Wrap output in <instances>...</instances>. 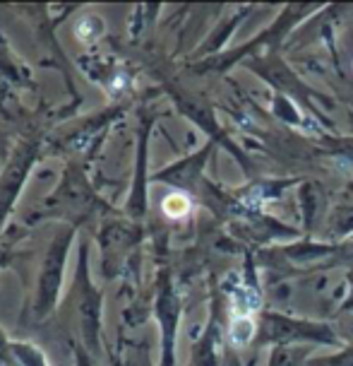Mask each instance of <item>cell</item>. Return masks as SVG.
<instances>
[{"instance_id":"1","label":"cell","mask_w":353,"mask_h":366,"mask_svg":"<svg viewBox=\"0 0 353 366\" xmlns=\"http://www.w3.org/2000/svg\"><path fill=\"white\" fill-rule=\"evenodd\" d=\"M188 210H190V200L183 193H171L163 200V212H166L168 217H183V214H188Z\"/></svg>"},{"instance_id":"2","label":"cell","mask_w":353,"mask_h":366,"mask_svg":"<svg viewBox=\"0 0 353 366\" xmlns=\"http://www.w3.org/2000/svg\"><path fill=\"white\" fill-rule=\"evenodd\" d=\"M101 34V19L96 15L91 17H84L80 24H77V36L82 39V41H89V39L99 36Z\"/></svg>"}]
</instances>
